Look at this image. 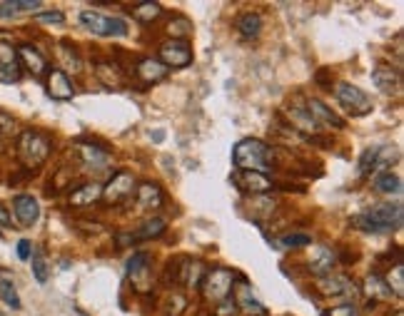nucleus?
<instances>
[{
    "instance_id": "obj_1",
    "label": "nucleus",
    "mask_w": 404,
    "mask_h": 316,
    "mask_svg": "<svg viewBox=\"0 0 404 316\" xmlns=\"http://www.w3.org/2000/svg\"><path fill=\"white\" fill-rule=\"evenodd\" d=\"M404 222V209L402 204L382 202L375 207L365 209L362 215L354 220V224L362 231H372V234H389V231L399 229Z\"/></svg>"
},
{
    "instance_id": "obj_2",
    "label": "nucleus",
    "mask_w": 404,
    "mask_h": 316,
    "mask_svg": "<svg viewBox=\"0 0 404 316\" xmlns=\"http://www.w3.org/2000/svg\"><path fill=\"white\" fill-rule=\"evenodd\" d=\"M232 162L237 170H247V172H265L267 175L274 167V157L270 145H265L262 140H242L235 145L232 150Z\"/></svg>"
},
{
    "instance_id": "obj_3",
    "label": "nucleus",
    "mask_w": 404,
    "mask_h": 316,
    "mask_svg": "<svg viewBox=\"0 0 404 316\" xmlns=\"http://www.w3.org/2000/svg\"><path fill=\"white\" fill-rule=\"evenodd\" d=\"M18 157L28 170H38L40 164H46L50 157V140L43 132L25 130L18 137Z\"/></svg>"
},
{
    "instance_id": "obj_4",
    "label": "nucleus",
    "mask_w": 404,
    "mask_h": 316,
    "mask_svg": "<svg viewBox=\"0 0 404 316\" xmlns=\"http://www.w3.org/2000/svg\"><path fill=\"white\" fill-rule=\"evenodd\" d=\"M80 25L90 30L97 38H125L127 23L118 15H103L97 10H83L80 13Z\"/></svg>"
},
{
    "instance_id": "obj_5",
    "label": "nucleus",
    "mask_w": 404,
    "mask_h": 316,
    "mask_svg": "<svg viewBox=\"0 0 404 316\" xmlns=\"http://www.w3.org/2000/svg\"><path fill=\"white\" fill-rule=\"evenodd\" d=\"M335 95H337V102L342 105V110L349 113L352 117H365V115H370L372 110H375L372 97L367 95L362 87L352 85V82H337Z\"/></svg>"
},
{
    "instance_id": "obj_6",
    "label": "nucleus",
    "mask_w": 404,
    "mask_h": 316,
    "mask_svg": "<svg viewBox=\"0 0 404 316\" xmlns=\"http://www.w3.org/2000/svg\"><path fill=\"white\" fill-rule=\"evenodd\" d=\"M235 287V274L230 269H212L205 271V277L200 282V289H202V296L212 304H220V301L230 299Z\"/></svg>"
},
{
    "instance_id": "obj_7",
    "label": "nucleus",
    "mask_w": 404,
    "mask_h": 316,
    "mask_svg": "<svg viewBox=\"0 0 404 316\" xmlns=\"http://www.w3.org/2000/svg\"><path fill=\"white\" fill-rule=\"evenodd\" d=\"M167 70H180L188 68L193 62V45L188 40H167L160 48V57H158Z\"/></svg>"
},
{
    "instance_id": "obj_8",
    "label": "nucleus",
    "mask_w": 404,
    "mask_h": 316,
    "mask_svg": "<svg viewBox=\"0 0 404 316\" xmlns=\"http://www.w3.org/2000/svg\"><path fill=\"white\" fill-rule=\"evenodd\" d=\"M232 185L237 187L239 192L245 197H262V194L272 192V180H270L265 172H247V170H237L232 175Z\"/></svg>"
},
{
    "instance_id": "obj_9",
    "label": "nucleus",
    "mask_w": 404,
    "mask_h": 316,
    "mask_svg": "<svg viewBox=\"0 0 404 316\" xmlns=\"http://www.w3.org/2000/svg\"><path fill=\"white\" fill-rule=\"evenodd\" d=\"M135 177L130 172H118L113 180L108 182V187H103V202L105 204H123L125 199H130L135 194Z\"/></svg>"
},
{
    "instance_id": "obj_10",
    "label": "nucleus",
    "mask_w": 404,
    "mask_h": 316,
    "mask_svg": "<svg viewBox=\"0 0 404 316\" xmlns=\"http://www.w3.org/2000/svg\"><path fill=\"white\" fill-rule=\"evenodd\" d=\"M317 292L322 294V296H340V299H344V296H354L359 289L357 284H354V279H349L347 274H335V271H330V274L317 279Z\"/></svg>"
},
{
    "instance_id": "obj_11",
    "label": "nucleus",
    "mask_w": 404,
    "mask_h": 316,
    "mask_svg": "<svg viewBox=\"0 0 404 316\" xmlns=\"http://www.w3.org/2000/svg\"><path fill=\"white\" fill-rule=\"evenodd\" d=\"M46 90L53 100H73L75 97V87H73L70 75H65L63 70H57V68L46 73Z\"/></svg>"
},
{
    "instance_id": "obj_12",
    "label": "nucleus",
    "mask_w": 404,
    "mask_h": 316,
    "mask_svg": "<svg viewBox=\"0 0 404 316\" xmlns=\"http://www.w3.org/2000/svg\"><path fill=\"white\" fill-rule=\"evenodd\" d=\"M305 108H307V113L312 115V120H314L317 124H325V127H332V130H344V124H347L344 120L340 117V115L332 113V110L327 108L325 102L317 100V97H309Z\"/></svg>"
},
{
    "instance_id": "obj_13",
    "label": "nucleus",
    "mask_w": 404,
    "mask_h": 316,
    "mask_svg": "<svg viewBox=\"0 0 404 316\" xmlns=\"http://www.w3.org/2000/svg\"><path fill=\"white\" fill-rule=\"evenodd\" d=\"M15 52H18V62H20V65H23L30 75L40 78V75L48 73V60H46V55L38 50V48H33V45L25 43V45L15 48Z\"/></svg>"
},
{
    "instance_id": "obj_14",
    "label": "nucleus",
    "mask_w": 404,
    "mask_h": 316,
    "mask_svg": "<svg viewBox=\"0 0 404 316\" xmlns=\"http://www.w3.org/2000/svg\"><path fill=\"white\" fill-rule=\"evenodd\" d=\"M335 264H337V254L332 252L330 247H312V252H309V257H307V266H309V271H312L314 277H325V274H330L332 269H335Z\"/></svg>"
},
{
    "instance_id": "obj_15",
    "label": "nucleus",
    "mask_w": 404,
    "mask_h": 316,
    "mask_svg": "<svg viewBox=\"0 0 404 316\" xmlns=\"http://www.w3.org/2000/svg\"><path fill=\"white\" fill-rule=\"evenodd\" d=\"M372 80H375L377 90H382L384 95H397L402 90V75L392 65H377L372 70Z\"/></svg>"
},
{
    "instance_id": "obj_16",
    "label": "nucleus",
    "mask_w": 404,
    "mask_h": 316,
    "mask_svg": "<svg viewBox=\"0 0 404 316\" xmlns=\"http://www.w3.org/2000/svg\"><path fill=\"white\" fill-rule=\"evenodd\" d=\"M167 73H170V70L160 60H155V57H143L135 68V75L143 80L145 85H158V82H162V80L167 78Z\"/></svg>"
},
{
    "instance_id": "obj_17",
    "label": "nucleus",
    "mask_w": 404,
    "mask_h": 316,
    "mask_svg": "<svg viewBox=\"0 0 404 316\" xmlns=\"http://www.w3.org/2000/svg\"><path fill=\"white\" fill-rule=\"evenodd\" d=\"M13 212H15V220L23 227H33L40 217V204L38 199L30 197V194H20V197H15V202H13Z\"/></svg>"
},
{
    "instance_id": "obj_18",
    "label": "nucleus",
    "mask_w": 404,
    "mask_h": 316,
    "mask_svg": "<svg viewBox=\"0 0 404 316\" xmlns=\"http://www.w3.org/2000/svg\"><path fill=\"white\" fill-rule=\"evenodd\" d=\"M0 78L3 80H18L20 78V62H18V52L11 43L0 40Z\"/></svg>"
},
{
    "instance_id": "obj_19",
    "label": "nucleus",
    "mask_w": 404,
    "mask_h": 316,
    "mask_svg": "<svg viewBox=\"0 0 404 316\" xmlns=\"http://www.w3.org/2000/svg\"><path fill=\"white\" fill-rule=\"evenodd\" d=\"M135 199L143 209L153 212V209L162 207V189L153 182H143L140 187H135Z\"/></svg>"
},
{
    "instance_id": "obj_20",
    "label": "nucleus",
    "mask_w": 404,
    "mask_h": 316,
    "mask_svg": "<svg viewBox=\"0 0 404 316\" xmlns=\"http://www.w3.org/2000/svg\"><path fill=\"white\" fill-rule=\"evenodd\" d=\"M95 75L110 90H120V87L125 85V75H123V70H120L118 65H113V62H97Z\"/></svg>"
},
{
    "instance_id": "obj_21",
    "label": "nucleus",
    "mask_w": 404,
    "mask_h": 316,
    "mask_svg": "<svg viewBox=\"0 0 404 316\" xmlns=\"http://www.w3.org/2000/svg\"><path fill=\"white\" fill-rule=\"evenodd\" d=\"M127 277H130V282L135 284L137 289H145V282L150 279V259L148 254H135L130 261H127Z\"/></svg>"
},
{
    "instance_id": "obj_22",
    "label": "nucleus",
    "mask_w": 404,
    "mask_h": 316,
    "mask_svg": "<svg viewBox=\"0 0 404 316\" xmlns=\"http://www.w3.org/2000/svg\"><path fill=\"white\" fill-rule=\"evenodd\" d=\"M100 197H103V187L90 182V185H83V187H78V189H73L68 202L73 204V207H88V204L100 202Z\"/></svg>"
},
{
    "instance_id": "obj_23",
    "label": "nucleus",
    "mask_w": 404,
    "mask_h": 316,
    "mask_svg": "<svg viewBox=\"0 0 404 316\" xmlns=\"http://www.w3.org/2000/svg\"><path fill=\"white\" fill-rule=\"evenodd\" d=\"M202 277H205V266L197 259H183V264L177 269V279H180V284H185V287H197V284L202 282Z\"/></svg>"
},
{
    "instance_id": "obj_24",
    "label": "nucleus",
    "mask_w": 404,
    "mask_h": 316,
    "mask_svg": "<svg viewBox=\"0 0 404 316\" xmlns=\"http://www.w3.org/2000/svg\"><path fill=\"white\" fill-rule=\"evenodd\" d=\"M287 117H290V122L295 124V130L302 132V135H312V132L319 130V124L312 120V115L307 113V108H302V105H292Z\"/></svg>"
},
{
    "instance_id": "obj_25",
    "label": "nucleus",
    "mask_w": 404,
    "mask_h": 316,
    "mask_svg": "<svg viewBox=\"0 0 404 316\" xmlns=\"http://www.w3.org/2000/svg\"><path fill=\"white\" fill-rule=\"evenodd\" d=\"M78 155L83 162L92 164V167H103V164L110 159L108 150H105V147L92 145V142H78Z\"/></svg>"
},
{
    "instance_id": "obj_26",
    "label": "nucleus",
    "mask_w": 404,
    "mask_h": 316,
    "mask_svg": "<svg viewBox=\"0 0 404 316\" xmlns=\"http://www.w3.org/2000/svg\"><path fill=\"white\" fill-rule=\"evenodd\" d=\"M362 292H365L372 301H389L392 299V292L387 289L384 279H379L377 274H367L365 284H362Z\"/></svg>"
},
{
    "instance_id": "obj_27",
    "label": "nucleus",
    "mask_w": 404,
    "mask_h": 316,
    "mask_svg": "<svg viewBox=\"0 0 404 316\" xmlns=\"http://www.w3.org/2000/svg\"><path fill=\"white\" fill-rule=\"evenodd\" d=\"M372 185H375V189L382 194H399L402 192V180H399V175H394L392 170L377 172L375 180H372Z\"/></svg>"
},
{
    "instance_id": "obj_28",
    "label": "nucleus",
    "mask_w": 404,
    "mask_h": 316,
    "mask_svg": "<svg viewBox=\"0 0 404 316\" xmlns=\"http://www.w3.org/2000/svg\"><path fill=\"white\" fill-rule=\"evenodd\" d=\"M237 30H239V35H242V38H247V40L260 38V33H262V17L257 15V13H245V15L237 20Z\"/></svg>"
},
{
    "instance_id": "obj_29",
    "label": "nucleus",
    "mask_w": 404,
    "mask_h": 316,
    "mask_svg": "<svg viewBox=\"0 0 404 316\" xmlns=\"http://www.w3.org/2000/svg\"><path fill=\"white\" fill-rule=\"evenodd\" d=\"M57 50H60V60L65 62V70H63L65 75H68V73H80V70H83V60H80L78 48H75L73 43H60Z\"/></svg>"
},
{
    "instance_id": "obj_30",
    "label": "nucleus",
    "mask_w": 404,
    "mask_h": 316,
    "mask_svg": "<svg viewBox=\"0 0 404 316\" xmlns=\"http://www.w3.org/2000/svg\"><path fill=\"white\" fill-rule=\"evenodd\" d=\"M165 220L162 217H153V220H148L145 222L140 229L135 231V237H132V242H143V239H155V237H160L162 231H165Z\"/></svg>"
},
{
    "instance_id": "obj_31",
    "label": "nucleus",
    "mask_w": 404,
    "mask_h": 316,
    "mask_svg": "<svg viewBox=\"0 0 404 316\" xmlns=\"http://www.w3.org/2000/svg\"><path fill=\"white\" fill-rule=\"evenodd\" d=\"M132 15H135V20H140V23L150 25L162 15V6H160V3H137V6L132 8Z\"/></svg>"
},
{
    "instance_id": "obj_32",
    "label": "nucleus",
    "mask_w": 404,
    "mask_h": 316,
    "mask_svg": "<svg viewBox=\"0 0 404 316\" xmlns=\"http://www.w3.org/2000/svg\"><path fill=\"white\" fill-rule=\"evenodd\" d=\"M359 172H362V177H372L379 172V147L365 150V155L359 157Z\"/></svg>"
},
{
    "instance_id": "obj_33",
    "label": "nucleus",
    "mask_w": 404,
    "mask_h": 316,
    "mask_svg": "<svg viewBox=\"0 0 404 316\" xmlns=\"http://www.w3.org/2000/svg\"><path fill=\"white\" fill-rule=\"evenodd\" d=\"M384 284H387V289L392 292V296H402L404 294V264L402 261H397V264L387 271Z\"/></svg>"
},
{
    "instance_id": "obj_34",
    "label": "nucleus",
    "mask_w": 404,
    "mask_h": 316,
    "mask_svg": "<svg viewBox=\"0 0 404 316\" xmlns=\"http://www.w3.org/2000/svg\"><path fill=\"white\" fill-rule=\"evenodd\" d=\"M235 304H237V311L242 309V311H250V314L255 311V316H265V314H267V309H265V306H262L260 301L252 296L250 289H242V292L237 294V301H235Z\"/></svg>"
},
{
    "instance_id": "obj_35",
    "label": "nucleus",
    "mask_w": 404,
    "mask_h": 316,
    "mask_svg": "<svg viewBox=\"0 0 404 316\" xmlns=\"http://www.w3.org/2000/svg\"><path fill=\"white\" fill-rule=\"evenodd\" d=\"M30 261H33V274H35V282L46 284V282H48V277H50V269H48L46 254H43V252H33V257H30Z\"/></svg>"
},
{
    "instance_id": "obj_36",
    "label": "nucleus",
    "mask_w": 404,
    "mask_h": 316,
    "mask_svg": "<svg viewBox=\"0 0 404 316\" xmlns=\"http://www.w3.org/2000/svg\"><path fill=\"white\" fill-rule=\"evenodd\" d=\"M167 30L172 33V40H185L188 35H193V25L188 17H172Z\"/></svg>"
},
{
    "instance_id": "obj_37",
    "label": "nucleus",
    "mask_w": 404,
    "mask_h": 316,
    "mask_svg": "<svg viewBox=\"0 0 404 316\" xmlns=\"http://www.w3.org/2000/svg\"><path fill=\"white\" fill-rule=\"evenodd\" d=\"M0 299L6 301L11 309H20V296L11 282H0Z\"/></svg>"
},
{
    "instance_id": "obj_38",
    "label": "nucleus",
    "mask_w": 404,
    "mask_h": 316,
    "mask_svg": "<svg viewBox=\"0 0 404 316\" xmlns=\"http://www.w3.org/2000/svg\"><path fill=\"white\" fill-rule=\"evenodd\" d=\"M282 244H285V247H309V244H312V237H309V234H302V231H292V234H285V237H282Z\"/></svg>"
},
{
    "instance_id": "obj_39",
    "label": "nucleus",
    "mask_w": 404,
    "mask_h": 316,
    "mask_svg": "<svg viewBox=\"0 0 404 316\" xmlns=\"http://www.w3.org/2000/svg\"><path fill=\"white\" fill-rule=\"evenodd\" d=\"M325 316H359V309L354 304H340L325 311Z\"/></svg>"
},
{
    "instance_id": "obj_40",
    "label": "nucleus",
    "mask_w": 404,
    "mask_h": 316,
    "mask_svg": "<svg viewBox=\"0 0 404 316\" xmlns=\"http://www.w3.org/2000/svg\"><path fill=\"white\" fill-rule=\"evenodd\" d=\"M40 20V23H48V25H63L65 23V15L60 10H50V13H40V15H35Z\"/></svg>"
},
{
    "instance_id": "obj_41",
    "label": "nucleus",
    "mask_w": 404,
    "mask_h": 316,
    "mask_svg": "<svg viewBox=\"0 0 404 316\" xmlns=\"http://www.w3.org/2000/svg\"><path fill=\"white\" fill-rule=\"evenodd\" d=\"M13 130H15V120L6 110H0V135H11Z\"/></svg>"
},
{
    "instance_id": "obj_42",
    "label": "nucleus",
    "mask_w": 404,
    "mask_h": 316,
    "mask_svg": "<svg viewBox=\"0 0 404 316\" xmlns=\"http://www.w3.org/2000/svg\"><path fill=\"white\" fill-rule=\"evenodd\" d=\"M217 316H235L237 314V304H235L232 299H225V301H220L217 304V311H215Z\"/></svg>"
},
{
    "instance_id": "obj_43",
    "label": "nucleus",
    "mask_w": 404,
    "mask_h": 316,
    "mask_svg": "<svg viewBox=\"0 0 404 316\" xmlns=\"http://www.w3.org/2000/svg\"><path fill=\"white\" fill-rule=\"evenodd\" d=\"M30 257H33V244H30L28 239H20V242H18V259L28 261Z\"/></svg>"
},
{
    "instance_id": "obj_44",
    "label": "nucleus",
    "mask_w": 404,
    "mask_h": 316,
    "mask_svg": "<svg viewBox=\"0 0 404 316\" xmlns=\"http://www.w3.org/2000/svg\"><path fill=\"white\" fill-rule=\"evenodd\" d=\"M13 224V220L8 217V212H6V207L0 204V227H11Z\"/></svg>"
},
{
    "instance_id": "obj_45",
    "label": "nucleus",
    "mask_w": 404,
    "mask_h": 316,
    "mask_svg": "<svg viewBox=\"0 0 404 316\" xmlns=\"http://www.w3.org/2000/svg\"><path fill=\"white\" fill-rule=\"evenodd\" d=\"M0 316H8V314H3V311H0Z\"/></svg>"
}]
</instances>
